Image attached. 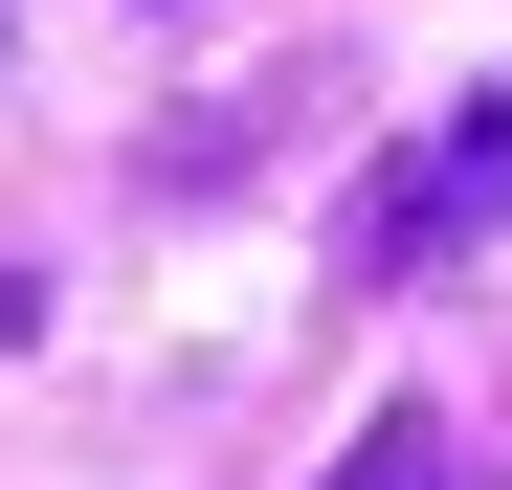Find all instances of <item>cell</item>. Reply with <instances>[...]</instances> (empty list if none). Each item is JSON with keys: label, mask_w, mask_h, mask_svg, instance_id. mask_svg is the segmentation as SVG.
<instances>
[{"label": "cell", "mask_w": 512, "mask_h": 490, "mask_svg": "<svg viewBox=\"0 0 512 490\" xmlns=\"http://www.w3.org/2000/svg\"><path fill=\"white\" fill-rule=\"evenodd\" d=\"M490 201H512V90H468L446 134H401L334 245H357V290H401V268H446V223H490Z\"/></svg>", "instance_id": "obj_1"}, {"label": "cell", "mask_w": 512, "mask_h": 490, "mask_svg": "<svg viewBox=\"0 0 512 490\" xmlns=\"http://www.w3.org/2000/svg\"><path fill=\"white\" fill-rule=\"evenodd\" d=\"M334 490H468V424H423V401H401V424L334 446Z\"/></svg>", "instance_id": "obj_2"}]
</instances>
